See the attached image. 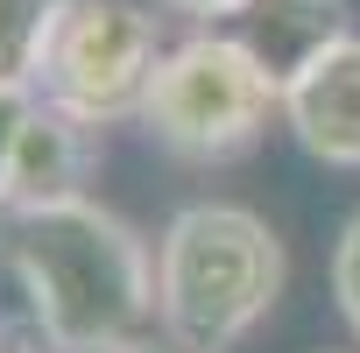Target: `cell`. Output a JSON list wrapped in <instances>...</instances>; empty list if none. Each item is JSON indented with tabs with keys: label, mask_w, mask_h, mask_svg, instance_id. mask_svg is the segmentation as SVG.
Here are the masks:
<instances>
[{
	"label": "cell",
	"mask_w": 360,
	"mask_h": 353,
	"mask_svg": "<svg viewBox=\"0 0 360 353\" xmlns=\"http://www.w3.org/2000/svg\"><path fill=\"white\" fill-rule=\"evenodd\" d=\"M269 120H283V85L226 29H198L169 43L141 106V127L176 162H240L269 134Z\"/></svg>",
	"instance_id": "obj_3"
},
{
	"label": "cell",
	"mask_w": 360,
	"mask_h": 353,
	"mask_svg": "<svg viewBox=\"0 0 360 353\" xmlns=\"http://www.w3.org/2000/svg\"><path fill=\"white\" fill-rule=\"evenodd\" d=\"M29 106H36V92H22V85H0V212H8V162H15V134H22Z\"/></svg>",
	"instance_id": "obj_10"
},
{
	"label": "cell",
	"mask_w": 360,
	"mask_h": 353,
	"mask_svg": "<svg viewBox=\"0 0 360 353\" xmlns=\"http://www.w3.org/2000/svg\"><path fill=\"white\" fill-rule=\"evenodd\" d=\"M120 353H184V346H169V339H155V332H148V339H134V346H120Z\"/></svg>",
	"instance_id": "obj_12"
},
{
	"label": "cell",
	"mask_w": 360,
	"mask_h": 353,
	"mask_svg": "<svg viewBox=\"0 0 360 353\" xmlns=\"http://www.w3.org/2000/svg\"><path fill=\"white\" fill-rule=\"evenodd\" d=\"M155 8L162 15H191V22H205V29H219L233 8H240V0H155Z\"/></svg>",
	"instance_id": "obj_11"
},
{
	"label": "cell",
	"mask_w": 360,
	"mask_h": 353,
	"mask_svg": "<svg viewBox=\"0 0 360 353\" xmlns=\"http://www.w3.org/2000/svg\"><path fill=\"white\" fill-rule=\"evenodd\" d=\"M0 353H43V346H0Z\"/></svg>",
	"instance_id": "obj_13"
},
{
	"label": "cell",
	"mask_w": 360,
	"mask_h": 353,
	"mask_svg": "<svg viewBox=\"0 0 360 353\" xmlns=\"http://www.w3.org/2000/svg\"><path fill=\"white\" fill-rule=\"evenodd\" d=\"M283 127L325 169H360V29L283 85Z\"/></svg>",
	"instance_id": "obj_6"
},
{
	"label": "cell",
	"mask_w": 360,
	"mask_h": 353,
	"mask_svg": "<svg viewBox=\"0 0 360 353\" xmlns=\"http://www.w3.org/2000/svg\"><path fill=\"white\" fill-rule=\"evenodd\" d=\"M276 85L304 78L332 43L353 36V8L346 0H240V8L219 22Z\"/></svg>",
	"instance_id": "obj_7"
},
{
	"label": "cell",
	"mask_w": 360,
	"mask_h": 353,
	"mask_svg": "<svg viewBox=\"0 0 360 353\" xmlns=\"http://www.w3.org/2000/svg\"><path fill=\"white\" fill-rule=\"evenodd\" d=\"M332 297H339V318H346L353 339H360V212L339 226V248H332Z\"/></svg>",
	"instance_id": "obj_9"
},
{
	"label": "cell",
	"mask_w": 360,
	"mask_h": 353,
	"mask_svg": "<svg viewBox=\"0 0 360 353\" xmlns=\"http://www.w3.org/2000/svg\"><path fill=\"white\" fill-rule=\"evenodd\" d=\"M162 57H169L162 15L134 8V0H71V15L57 22V36L43 50L36 99H50L92 127H120V120H141Z\"/></svg>",
	"instance_id": "obj_4"
},
{
	"label": "cell",
	"mask_w": 360,
	"mask_h": 353,
	"mask_svg": "<svg viewBox=\"0 0 360 353\" xmlns=\"http://www.w3.org/2000/svg\"><path fill=\"white\" fill-rule=\"evenodd\" d=\"M99 134L92 120L36 99L22 134H15V162H8V212H43V205H78L85 184L99 176Z\"/></svg>",
	"instance_id": "obj_5"
},
{
	"label": "cell",
	"mask_w": 360,
	"mask_h": 353,
	"mask_svg": "<svg viewBox=\"0 0 360 353\" xmlns=\"http://www.w3.org/2000/svg\"><path fill=\"white\" fill-rule=\"evenodd\" d=\"M0 269L50 353H120L155 332V255L99 198L8 212Z\"/></svg>",
	"instance_id": "obj_1"
},
{
	"label": "cell",
	"mask_w": 360,
	"mask_h": 353,
	"mask_svg": "<svg viewBox=\"0 0 360 353\" xmlns=\"http://www.w3.org/2000/svg\"><path fill=\"white\" fill-rule=\"evenodd\" d=\"M64 15H71V0H0V85L36 92L43 50H50Z\"/></svg>",
	"instance_id": "obj_8"
},
{
	"label": "cell",
	"mask_w": 360,
	"mask_h": 353,
	"mask_svg": "<svg viewBox=\"0 0 360 353\" xmlns=\"http://www.w3.org/2000/svg\"><path fill=\"white\" fill-rule=\"evenodd\" d=\"M283 240L262 212L205 198L155 240V332L184 353H233L283 297Z\"/></svg>",
	"instance_id": "obj_2"
}]
</instances>
